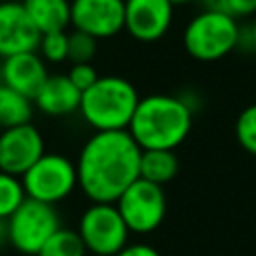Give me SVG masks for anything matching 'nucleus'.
Instances as JSON below:
<instances>
[{"instance_id":"aec40b11","label":"nucleus","mask_w":256,"mask_h":256,"mask_svg":"<svg viewBox=\"0 0 256 256\" xmlns=\"http://www.w3.org/2000/svg\"><path fill=\"white\" fill-rule=\"evenodd\" d=\"M46 64H60L68 60V32H48L40 36L36 50Z\"/></svg>"},{"instance_id":"5701e85b","label":"nucleus","mask_w":256,"mask_h":256,"mask_svg":"<svg viewBox=\"0 0 256 256\" xmlns=\"http://www.w3.org/2000/svg\"><path fill=\"white\" fill-rule=\"evenodd\" d=\"M200 2L204 8L226 12L236 20L256 16V0H200Z\"/></svg>"},{"instance_id":"f03ea898","label":"nucleus","mask_w":256,"mask_h":256,"mask_svg":"<svg viewBox=\"0 0 256 256\" xmlns=\"http://www.w3.org/2000/svg\"><path fill=\"white\" fill-rule=\"evenodd\" d=\"M194 106L184 96L148 94L140 98L128 132L140 150H176L192 132Z\"/></svg>"},{"instance_id":"412c9836","label":"nucleus","mask_w":256,"mask_h":256,"mask_svg":"<svg viewBox=\"0 0 256 256\" xmlns=\"http://www.w3.org/2000/svg\"><path fill=\"white\" fill-rule=\"evenodd\" d=\"M234 134H236V142L240 144V148L256 156V102L246 106L238 114L236 124H234Z\"/></svg>"},{"instance_id":"9b49d317","label":"nucleus","mask_w":256,"mask_h":256,"mask_svg":"<svg viewBox=\"0 0 256 256\" xmlns=\"http://www.w3.org/2000/svg\"><path fill=\"white\" fill-rule=\"evenodd\" d=\"M172 20L170 0H124V30L138 42H158L170 30Z\"/></svg>"},{"instance_id":"39448f33","label":"nucleus","mask_w":256,"mask_h":256,"mask_svg":"<svg viewBox=\"0 0 256 256\" xmlns=\"http://www.w3.org/2000/svg\"><path fill=\"white\" fill-rule=\"evenodd\" d=\"M20 178L26 198L52 206L64 202L78 188L76 162L60 152H46Z\"/></svg>"},{"instance_id":"6ab92c4d","label":"nucleus","mask_w":256,"mask_h":256,"mask_svg":"<svg viewBox=\"0 0 256 256\" xmlns=\"http://www.w3.org/2000/svg\"><path fill=\"white\" fill-rule=\"evenodd\" d=\"M24 200L26 192L22 178L0 170V218L8 220Z\"/></svg>"},{"instance_id":"a211bd4d","label":"nucleus","mask_w":256,"mask_h":256,"mask_svg":"<svg viewBox=\"0 0 256 256\" xmlns=\"http://www.w3.org/2000/svg\"><path fill=\"white\" fill-rule=\"evenodd\" d=\"M86 246L80 234L72 228H58L36 256H86Z\"/></svg>"},{"instance_id":"1a4fd4ad","label":"nucleus","mask_w":256,"mask_h":256,"mask_svg":"<svg viewBox=\"0 0 256 256\" xmlns=\"http://www.w3.org/2000/svg\"><path fill=\"white\" fill-rule=\"evenodd\" d=\"M44 154H46L44 136L32 122L0 130V170L2 172L22 176Z\"/></svg>"},{"instance_id":"9d476101","label":"nucleus","mask_w":256,"mask_h":256,"mask_svg":"<svg viewBox=\"0 0 256 256\" xmlns=\"http://www.w3.org/2000/svg\"><path fill=\"white\" fill-rule=\"evenodd\" d=\"M70 26L96 40L124 30V0H70Z\"/></svg>"},{"instance_id":"a878e982","label":"nucleus","mask_w":256,"mask_h":256,"mask_svg":"<svg viewBox=\"0 0 256 256\" xmlns=\"http://www.w3.org/2000/svg\"><path fill=\"white\" fill-rule=\"evenodd\" d=\"M242 42H246L248 44V48L256 54V16H254V20H252V24L244 30L242 28ZM242 46V44H240Z\"/></svg>"},{"instance_id":"f3484780","label":"nucleus","mask_w":256,"mask_h":256,"mask_svg":"<svg viewBox=\"0 0 256 256\" xmlns=\"http://www.w3.org/2000/svg\"><path fill=\"white\" fill-rule=\"evenodd\" d=\"M34 102L0 82V130L32 122Z\"/></svg>"},{"instance_id":"423d86ee","label":"nucleus","mask_w":256,"mask_h":256,"mask_svg":"<svg viewBox=\"0 0 256 256\" xmlns=\"http://www.w3.org/2000/svg\"><path fill=\"white\" fill-rule=\"evenodd\" d=\"M58 228L62 220L56 206L26 198L8 218L10 246L24 256H36Z\"/></svg>"},{"instance_id":"2eb2a0df","label":"nucleus","mask_w":256,"mask_h":256,"mask_svg":"<svg viewBox=\"0 0 256 256\" xmlns=\"http://www.w3.org/2000/svg\"><path fill=\"white\" fill-rule=\"evenodd\" d=\"M40 34L62 32L70 26V0H20Z\"/></svg>"},{"instance_id":"c85d7f7f","label":"nucleus","mask_w":256,"mask_h":256,"mask_svg":"<svg viewBox=\"0 0 256 256\" xmlns=\"http://www.w3.org/2000/svg\"><path fill=\"white\" fill-rule=\"evenodd\" d=\"M0 2H10V0H0Z\"/></svg>"},{"instance_id":"4468645a","label":"nucleus","mask_w":256,"mask_h":256,"mask_svg":"<svg viewBox=\"0 0 256 256\" xmlns=\"http://www.w3.org/2000/svg\"><path fill=\"white\" fill-rule=\"evenodd\" d=\"M80 98L82 92L72 84L68 74H50L32 102L48 118H66L80 110Z\"/></svg>"},{"instance_id":"f257e3e1","label":"nucleus","mask_w":256,"mask_h":256,"mask_svg":"<svg viewBox=\"0 0 256 256\" xmlns=\"http://www.w3.org/2000/svg\"><path fill=\"white\" fill-rule=\"evenodd\" d=\"M140 156L142 150L128 130L94 132L74 160L80 192L90 202L114 204L140 178Z\"/></svg>"},{"instance_id":"20e7f679","label":"nucleus","mask_w":256,"mask_h":256,"mask_svg":"<svg viewBox=\"0 0 256 256\" xmlns=\"http://www.w3.org/2000/svg\"><path fill=\"white\" fill-rule=\"evenodd\" d=\"M242 44V26L226 12L204 8L194 14L182 32L186 54L198 62H216Z\"/></svg>"},{"instance_id":"393cba45","label":"nucleus","mask_w":256,"mask_h":256,"mask_svg":"<svg viewBox=\"0 0 256 256\" xmlns=\"http://www.w3.org/2000/svg\"><path fill=\"white\" fill-rule=\"evenodd\" d=\"M114 256H160V252L150 246V244H144V242H134V244H126L118 254Z\"/></svg>"},{"instance_id":"4be33fe9","label":"nucleus","mask_w":256,"mask_h":256,"mask_svg":"<svg viewBox=\"0 0 256 256\" xmlns=\"http://www.w3.org/2000/svg\"><path fill=\"white\" fill-rule=\"evenodd\" d=\"M98 52V40L86 32L72 30L68 32V60L72 64L92 62Z\"/></svg>"},{"instance_id":"f8f14e48","label":"nucleus","mask_w":256,"mask_h":256,"mask_svg":"<svg viewBox=\"0 0 256 256\" xmlns=\"http://www.w3.org/2000/svg\"><path fill=\"white\" fill-rule=\"evenodd\" d=\"M40 36L20 0L0 2V58L38 50Z\"/></svg>"},{"instance_id":"7ed1b4c3","label":"nucleus","mask_w":256,"mask_h":256,"mask_svg":"<svg viewBox=\"0 0 256 256\" xmlns=\"http://www.w3.org/2000/svg\"><path fill=\"white\" fill-rule=\"evenodd\" d=\"M138 102V90L128 78L100 76L82 92L78 114L94 132L128 130Z\"/></svg>"},{"instance_id":"dca6fc26","label":"nucleus","mask_w":256,"mask_h":256,"mask_svg":"<svg viewBox=\"0 0 256 256\" xmlns=\"http://www.w3.org/2000/svg\"><path fill=\"white\" fill-rule=\"evenodd\" d=\"M180 170L176 150H142L140 156V178L164 186L174 180Z\"/></svg>"},{"instance_id":"0eeeda50","label":"nucleus","mask_w":256,"mask_h":256,"mask_svg":"<svg viewBox=\"0 0 256 256\" xmlns=\"http://www.w3.org/2000/svg\"><path fill=\"white\" fill-rule=\"evenodd\" d=\"M76 232L80 234L86 252L92 256H114L126 244L130 230L122 220L116 204L90 202L80 214Z\"/></svg>"},{"instance_id":"bb28decb","label":"nucleus","mask_w":256,"mask_h":256,"mask_svg":"<svg viewBox=\"0 0 256 256\" xmlns=\"http://www.w3.org/2000/svg\"><path fill=\"white\" fill-rule=\"evenodd\" d=\"M10 246V236H8V220L0 218V250Z\"/></svg>"},{"instance_id":"cd10ccee","label":"nucleus","mask_w":256,"mask_h":256,"mask_svg":"<svg viewBox=\"0 0 256 256\" xmlns=\"http://www.w3.org/2000/svg\"><path fill=\"white\" fill-rule=\"evenodd\" d=\"M174 6H178V4H188V2H192V0H170Z\"/></svg>"},{"instance_id":"6e6552de","label":"nucleus","mask_w":256,"mask_h":256,"mask_svg":"<svg viewBox=\"0 0 256 256\" xmlns=\"http://www.w3.org/2000/svg\"><path fill=\"white\" fill-rule=\"evenodd\" d=\"M128 230L134 234H150L164 222L166 194L164 188L144 178L134 180L114 202Z\"/></svg>"},{"instance_id":"b1692460","label":"nucleus","mask_w":256,"mask_h":256,"mask_svg":"<svg viewBox=\"0 0 256 256\" xmlns=\"http://www.w3.org/2000/svg\"><path fill=\"white\" fill-rule=\"evenodd\" d=\"M68 78L72 80V84L80 92H84V90H88L100 78V74L92 66V62H86V64H72L70 70H68Z\"/></svg>"},{"instance_id":"ddd939ff","label":"nucleus","mask_w":256,"mask_h":256,"mask_svg":"<svg viewBox=\"0 0 256 256\" xmlns=\"http://www.w3.org/2000/svg\"><path fill=\"white\" fill-rule=\"evenodd\" d=\"M48 76L50 74L46 62L36 50L2 58L0 64V82L28 96L30 100L36 96V92L40 90V86L46 82Z\"/></svg>"}]
</instances>
